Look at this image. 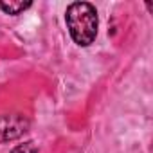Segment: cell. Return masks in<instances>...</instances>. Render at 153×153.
Wrapping results in <instances>:
<instances>
[{
	"instance_id": "6da1fadb",
	"label": "cell",
	"mask_w": 153,
	"mask_h": 153,
	"mask_svg": "<svg viewBox=\"0 0 153 153\" xmlns=\"http://www.w3.org/2000/svg\"><path fill=\"white\" fill-rule=\"evenodd\" d=\"M65 22L76 45L88 47L94 43L99 29V16L90 2H72L65 11Z\"/></svg>"
},
{
	"instance_id": "7a4b0ae2",
	"label": "cell",
	"mask_w": 153,
	"mask_h": 153,
	"mask_svg": "<svg viewBox=\"0 0 153 153\" xmlns=\"http://www.w3.org/2000/svg\"><path fill=\"white\" fill-rule=\"evenodd\" d=\"M29 130V119L22 114H4L0 115V144L15 140Z\"/></svg>"
},
{
	"instance_id": "3957f363",
	"label": "cell",
	"mask_w": 153,
	"mask_h": 153,
	"mask_svg": "<svg viewBox=\"0 0 153 153\" xmlns=\"http://www.w3.org/2000/svg\"><path fill=\"white\" fill-rule=\"evenodd\" d=\"M31 6H33L31 0H27V2H4V0H0V9H2L6 15H13V16L24 13Z\"/></svg>"
},
{
	"instance_id": "277c9868",
	"label": "cell",
	"mask_w": 153,
	"mask_h": 153,
	"mask_svg": "<svg viewBox=\"0 0 153 153\" xmlns=\"http://www.w3.org/2000/svg\"><path fill=\"white\" fill-rule=\"evenodd\" d=\"M11 153H38V148H36V144H34L33 140H27V142H24V144L15 146Z\"/></svg>"
}]
</instances>
